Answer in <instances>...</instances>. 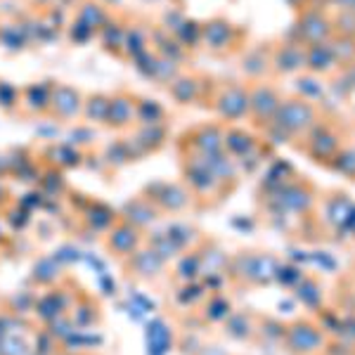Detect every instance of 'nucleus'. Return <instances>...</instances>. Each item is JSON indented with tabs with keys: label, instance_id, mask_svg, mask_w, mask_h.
<instances>
[{
	"label": "nucleus",
	"instance_id": "nucleus-1",
	"mask_svg": "<svg viewBox=\"0 0 355 355\" xmlns=\"http://www.w3.org/2000/svg\"><path fill=\"white\" fill-rule=\"evenodd\" d=\"M324 114L322 105L301 95H284L272 123L261 133L268 145H296Z\"/></svg>",
	"mask_w": 355,
	"mask_h": 355
},
{
	"label": "nucleus",
	"instance_id": "nucleus-2",
	"mask_svg": "<svg viewBox=\"0 0 355 355\" xmlns=\"http://www.w3.org/2000/svg\"><path fill=\"white\" fill-rule=\"evenodd\" d=\"M343 145H348V135H346V130H343L341 121H336L329 114H322L320 121L315 123L294 147L306 154L313 164L322 166V168H329V164L334 162V157L339 154Z\"/></svg>",
	"mask_w": 355,
	"mask_h": 355
},
{
	"label": "nucleus",
	"instance_id": "nucleus-3",
	"mask_svg": "<svg viewBox=\"0 0 355 355\" xmlns=\"http://www.w3.org/2000/svg\"><path fill=\"white\" fill-rule=\"evenodd\" d=\"M249 45V28L225 15H214L202 21V50L211 57H237Z\"/></svg>",
	"mask_w": 355,
	"mask_h": 355
},
{
	"label": "nucleus",
	"instance_id": "nucleus-4",
	"mask_svg": "<svg viewBox=\"0 0 355 355\" xmlns=\"http://www.w3.org/2000/svg\"><path fill=\"white\" fill-rule=\"evenodd\" d=\"M209 112L216 116V121L232 125L244 123L249 114V83L237 78H216L211 90Z\"/></svg>",
	"mask_w": 355,
	"mask_h": 355
},
{
	"label": "nucleus",
	"instance_id": "nucleus-5",
	"mask_svg": "<svg viewBox=\"0 0 355 355\" xmlns=\"http://www.w3.org/2000/svg\"><path fill=\"white\" fill-rule=\"evenodd\" d=\"M180 178L182 185L190 190L192 199H214L234 190L216 175L209 159L202 154H180Z\"/></svg>",
	"mask_w": 355,
	"mask_h": 355
},
{
	"label": "nucleus",
	"instance_id": "nucleus-6",
	"mask_svg": "<svg viewBox=\"0 0 355 355\" xmlns=\"http://www.w3.org/2000/svg\"><path fill=\"white\" fill-rule=\"evenodd\" d=\"M279 261L272 254H261V251H239L237 256L227 259V275L239 284L246 287H266L275 279Z\"/></svg>",
	"mask_w": 355,
	"mask_h": 355
},
{
	"label": "nucleus",
	"instance_id": "nucleus-7",
	"mask_svg": "<svg viewBox=\"0 0 355 355\" xmlns=\"http://www.w3.org/2000/svg\"><path fill=\"white\" fill-rule=\"evenodd\" d=\"M214 83H216L214 76L187 67L178 73L173 81H171V85L166 88V93H168V97L173 100V105H178V107H204V110H209Z\"/></svg>",
	"mask_w": 355,
	"mask_h": 355
},
{
	"label": "nucleus",
	"instance_id": "nucleus-8",
	"mask_svg": "<svg viewBox=\"0 0 355 355\" xmlns=\"http://www.w3.org/2000/svg\"><path fill=\"white\" fill-rule=\"evenodd\" d=\"M270 197V209L277 216H287V214H299L308 216L318 204V192L311 180H303V178H291L284 185H279L277 190L268 192Z\"/></svg>",
	"mask_w": 355,
	"mask_h": 355
},
{
	"label": "nucleus",
	"instance_id": "nucleus-9",
	"mask_svg": "<svg viewBox=\"0 0 355 355\" xmlns=\"http://www.w3.org/2000/svg\"><path fill=\"white\" fill-rule=\"evenodd\" d=\"M282 97L284 93L279 90V85L272 78L249 83V114H246L249 128H254L256 133H263L272 123Z\"/></svg>",
	"mask_w": 355,
	"mask_h": 355
},
{
	"label": "nucleus",
	"instance_id": "nucleus-10",
	"mask_svg": "<svg viewBox=\"0 0 355 355\" xmlns=\"http://www.w3.org/2000/svg\"><path fill=\"white\" fill-rule=\"evenodd\" d=\"M225 123L220 121H204L185 128L175 140L178 154H220L225 152Z\"/></svg>",
	"mask_w": 355,
	"mask_h": 355
},
{
	"label": "nucleus",
	"instance_id": "nucleus-11",
	"mask_svg": "<svg viewBox=\"0 0 355 355\" xmlns=\"http://www.w3.org/2000/svg\"><path fill=\"white\" fill-rule=\"evenodd\" d=\"M282 346L289 355H320L327 346V334L318 322L308 318H299L284 324Z\"/></svg>",
	"mask_w": 355,
	"mask_h": 355
},
{
	"label": "nucleus",
	"instance_id": "nucleus-12",
	"mask_svg": "<svg viewBox=\"0 0 355 355\" xmlns=\"http://www.w3.org/2000/svg\"><path fill=\"white\" fill-rule=\"evenodd\" d=\"M334 36V24H331V10L320 8V5H308L303 12L296 15L291 36L294 41L303 45L327 43Z\"/></svg>",
	"mask_w": 355,
	"mask_h": 355
},
{
	"label": "nucleus",
	"instance_id": "nucleus-13",
	"mask_svg": "<svg viewBox=\"0 0 355 355\" xmlns=\"http://www.w3.org/2000/svg\"><path fill=\"white\" fill-rule=\"evenodd\" d=\"M85 93L78 85H71L67 81H55L53 95H50V110L48 119L62 125H71L81 121Z\"/></svg>",
	"mask_w": 355,
	"mask_h": 355
},
{
	"label": "nucleus",
	"instance_id": "nucleus-14",
	"mask_svg": "<svg viewBox=\"0 0 355 355\" xmlns=\"http://www.w3.org/2000/svg\"><path fill=\"white\" fill-rule=\"evenodd\" d=\"M303 71H306V45L289 36L282 38V41H272V78L299 76Z\"/></svg>",
	"mask_w": 355,
	"mask_h": 355
},
{
	"label": "nucleus",
	"instance_id": "nucleus-15",
	"mask_svg": "<svg viewBox=\"0 0 355 355\" xmlns=\"http://www.w3.org/2000/svg\"><path fill=\"white\" fill-rule=\"evenodd\" d=\"M237 57H239V71H242V76H244L246 83L272 78V73H270L272 41L249 43Z\"/></svg>",
	"mask_w": 355,
	"mask_h": 355
},
{
	"label": "nucleus",
	"instance_id": "nucleus-16",
	"mask_svg": "<svg viewBox=\"0 0 355 355\" xmlns=\"http://www.w3.org/2000/svg\"><path fill=\"white\" fill-rule=\"evenodd\" d=\"M135 107L137 93L130 88H116L110 93V112H107L105 128L114 133H128L135 128Z\"/></svg>",
	"mask_w": 355,
	"mask_h": 355
},
{
	"label": "nucleus",
	"instance_id": "nucleus-17",
	"mask_svg": "<svg viewBox=\"0 0 355 355\" xmlns=\"http://www.w3.org/2000/svg\"><path fill=\"white\" fill-rule=\"evenodd\" d=\"M150 202L157 206L162 214H180L190 206L194 199L190 190L180 182H154V185L147 187L145 194Z\"/></svg>",
	"mask_w": 355,
	"mask_h": 355
},
{
	"label": "nucleus",
	"instance_id": "nucleus-18",
	"mask_svg": "<svg viewBox=\"0 0 355 355\" xmlns=\"http://www.w3.org/2000/svg\"><path fill=\"white\" fill-rule=\"evenodd\" d=\"M55 81H33L28 85H21L19 110L17 116L21 119H48L50 110V95H53Z\"/></svg>",
	"mask_w": 355,
	"mask_h": 355
},
{
	"label": "nucleus",
	"instance_id": "nucleus-19",
	"mask_svg": "<svg viewBox=\"0 0 355 355\" xmlns=\"http://www.w3.org/2000/svg\"><path fill=\"white\" fill-rule=\"evenodd\" d=\"M125 137L130 140L137 159H145L150 154H159L166 145L171 142V125H135L133 130H128Z\"/></svg>",
	"mask_w": 355,
	"mask_h": 355
},
{
	"label": "nucleus",
	"instance_id": "nucleus-20",
	"mask_svg": "<svg viewBox=\"0 0 355 355\" xmlns=\"http://www.w3.org/2000/svg\"><path fill=\"white\" fill-rule=\"evenodd\" d=\"M142 246V232L125 218H116L107 232V249L116 259H128Z\"/></svg>",
	"mask_w": 355,
	"mask_h": 355
},
{
	"label": "nucleus",
	"instance_id": "nucleus-21",
	"mask_svg": "<svg viewBox=\"0 0 355 355\" xmlns=\"http://www.w3.org/2000/svg\"><path fill=\"white\" fill-rule=\"evenodd\" d=\"M152 26L154 21L140 15H128V26H125V41H123V57L121 62H133L137 55L152 48Z\"/></svg>",
	"mask_w": 355,
	"mask_h": 355
},
{
	"label": "nucleus",
	"instance_id": "nucleus-22",
	"mask_svg": "<svg viewBox=\"0 0 355 355\" xmlns=\"http://www.w3.org/2000/svg\"><path fill=\"white\" fill-rule=\"evenodd\" d=\"M223 142H225L227 157L239 162V159L249 157L251 152L259 150L266 140H263L261 133H256L254 128H246L244 123H232V125H225V140Z\"/></svg>",
	"mask_w": 355,
	"mask_h": 355
},
{
	"label": "nucleus",
	"instance_id": "nucleus-23",
	"mask_svg": "<svg viewBox=\"0 0 355 355\" xmlns=\"http://www.w3.org/2000/svg\"><path fill=\"white\" fill-rule=\"evenodd\" d=\"M128 15L130 12H121V10H116V12L112 15V19L102 26L100 33H97V43H100V48L105 50L107 55L116 57V60H121L123 57V41H125V26H128Z\"/></svg>",
	"mask_w": 355,
	"mask_h": 355
},
{
	"label": "nucleus",
	"instance_id": "nucleus-24",
	"mask_svg": "<svg viewBox=\"0 0 355 355\" xmlns=\"http://www.w3.org/2000/svg\"><path fill=\"white\" fill-rule=\"evenodd\" d=\"M306 71L320 78H331L334 73H339V64H336V57L329 41L306 45Z\"/></svg>",
	"mask_w": 355,
	"mask_h": 355
},
{
	"label": "nucleus",
	"instance_id": "nucleus-25",
	"mask_svg": "<svg viewBox=\"0 0 355 355\" xmlns=\"http://www.w3.org/2000/svg\"><path fill=\"white\" fill-rule=\"evenodd\" d=\"M116 12L110 5L100 3V0H76L71 8V17H76L78 21H83L88 28H93L95 33L102 31V26L112 19V15Z\"/></svg>",
	"mask_w": 355,
	"mask_h": 355
},
{
	"label": "nucleus",
	"instance_id": "nucleus-26",
	"mask_svg": "<svg viewBox=\"0 0 355 355\" xmlns=\"http://www.w3.org/2000/svg\"><path fill=\"white\" fill-rule=\"evenodd\" d=\"M125 261H128L130 272H133L135 277H140V279H154L166 266V261L152 249V246H150V249H142V246H140V249H137L133 256H128Z\"/></svg>",
	"mask_w": 355,
	"mask_h": 355
},
{
	"label": "nucleus",
	"instance_id": "nucleus-27",
	"mask_svg": "<svg viewBox=\"0 0 355 355\" xmlns=\"http://www.w3.org/2000/svg\"><path fill=\"white\" fill-rule=\"evenodd\" d=\"M107 112H110V93H105V90L85 93L81 123H88V125H93V128H105Z\"/></svg>",
	"mask_w": 355,
	"mask_h": 355
},
{
	"label": "nucleus",
	"instance_id": "nucleus-28",
	"mask_svg": "<svg viewBox=\"0 0 355 355\" xmlns=\"http://www.w3.org/2000/svg\"><path fill=\"white\" fill-rule=\"evenodd\" d=\"M168 123V110L159 100L137 95L135 107V125H164Z\"/></svg>",
	"mask_w": 355,
	"mask_h": 355
},
{
	"label": "nucleus",
	"instance_id": "nucleus-29",
	"mask_svg": "<svg viewBox=\"0 0 355 355\" xmlns=\"http://www.w3.org/2000/svg\"><path fill=\"white\" fill-rule=\"evenodd\" d=\"M159 216H162V211H159L157 206L145 197V194H137L135 199H130V202L125 204L121 218L133 223L135 227H142V225H147V223L157 220Z\"/></svg>",
	"mask_w": 355,
	"mask_h": 355
},
{
	"label": "nucleus",
	"instance_id": "nucleus-30",
	"mask_svg": "<svg viewBox=\"0 0 355 355\" xmlns=\"http://www.w3.org/2000/svg\"><path fill=\"white\" fill-rule=\"evenodd\" d=\"M324 220L334 227H341L348 220L351 211L355 209V204L348 199L346 192H331L329 197H324Z\"/></svg>",
	"mask_w": 355,
	"mask_h": 355
},
{
	"label": "nucleus",
	"instance_id": "nucleus-31",
	"mask_svg": "<svg viewBox=\"0 0 355 355\" xmlns=\"http://www.w3.org/2000/svg\"><path fill=\"white\" fill-rule=\"evenodd\" d=\"M256 331L259 327L249 313H230V318L225 320V334L234 341H249Z\"/></svg>",
	"mask_w": 355,
	"mask_h": 355
},
{
	"label": "nucleus",
	"instance_id": "nucleus-32",
	"mask_svg": "<svg viewBox=\"0 0 355 355\" xmlns=\"http://www.w3.org/2000/svg\"><path fill=\"white\" fill-rule=\"evenodd\" d=\"M296 83H299V90H296V95L306 97V100L311 102H324V97H327V88H324V78L320 76H313V73L303 71L296 76Z\"/></svg>",
	"mask_w": 355,
	"mask_h": 355
},
{
	"label": "nucleus",
	"instance_id": "nucleus-33",
	"mask_svg": "<svg viewBox=\"0 0 355 355\" xmlns=\"http://www.w3.org/2000/svg\"><path fill=\"white\" fill-rule=\"evenodd\" d=\"M329 45L334 50V57H336V64H339V71L348 69L351 64H355V38H348V36H334L329 38Z\"/></svg>",
	"mask_w": 355,
	"mask_h": 355
},
{
	"label": "nucleus",
	"instance_id": "nucleus-34",
	"mask_svg": "<svg viewBox=\"0 0 355 355\" xmlns=\"http://www.w3.org/2000/svg\"><path fill=\"white\" fill-rule=\"evenodd\" d=\"M296 299H299L308 311H318V308L322 306V289H320V284L315 282L313 277L303 275V279L296 284Z\"/></svg>",
	"mask_w": 355,
	"mask_h": 355
},
{
	"label": "nucleus",
	"instance_id": "nucleus-35",
	"mask_svg": "<svg viewBox=\"0 0 355 355\" xmlns=\"http://www.w3.org/2000/svg\"><path fill=\"white\" fill-rule=\"evenodd\" d=\"M19 97H21V85H15L12 81L0 78V112L8 114V116H17Z\"/></svg>",
	"mask_w": 355,
	"mask_h": 355
},
{
	"label": "nucleus",
	"instance_id": "nucleus-36",
	"mask_svg": "<svg viewBox=\"0 0 355 355\" xmlns=\"http://www.w3.org/2000/svg\"><path fill=\"white\" fill-rule=\"evenodd\" d=\"M329 171L348 178V180H355V145H351V142L343 145L334 157V162L329 164Z\"/></svg>",
	"mask_w": 355,
	"mask_h": 355
},
{
	"label": "nucleus",
	"instance_id": "nucleus-37",
	"mask_svg": "<svg viewBox=\"0 0 355 355\" xmlns=\"http://www.w3.org/2000/svg\"><path fill=\"white\" fill-rule=\"evenodd\" d=\"M64 33H67L69 43H73V45H88L90 41H97V33L93 28L85 26L83 21H78L76 17H69Z\"/></svg>",
	"mask_w": 355,
	"mask_h": 355
},
{
	"label": "nucleus",
	"instance_id": "nucleus-38",
	"mask_svg": "<svg viewBox=\"0 0 355 355\" xmlns=\"http://www.w3.org/2000/svg\"><path fill=\"white\" fill-rule=\"evenodd\" d=\"M331 24L334 33L355 38V10H331Z\"/></svg>",
	"mask_w": 355,
	"mask_h": 355
},
{
	"label": "nucleus",
	"instance_id": "nucleus-39",
	"mask_svg": "<svg viewBox=\"0 0 355 355\" xmlns=\"http://www.w3.org/2000/svg\"><path fill=\"white\" fill-rule=\"evenodd\" d=\"M232 313V306L225 296H214L211 301H206V320L211 322H225Z\"/></svg>",
	"mask_w": 355,
	"mask_h": 355
},
{
	"label": "nucleus",
	"instance_id": "nucleus-40",
	"mask_svg": "<svg viewBox=\"0 0 355 355\" xmlns=\"http://www.w3.org/2000/svg\"><path fill=\"white\" fill-rule=\"evenodd\" d=\"M275 279H277L279 284H284V287H296L303 279V272H301V268H296V266H282V263H279L277 272H275Z\"/></svg>",
	"mask_w": 355,
	"mask_h": 355
},
{
	"label": "nucleus",
	"instance_id": "nucleus-41",
	"mask_svg": "<svg viewBox=\"0 0 355 355\" xmlns=\"http://www.w3.org/2000/svg\"><path fill=\"white\" fill-rule=\"evenodd\" d=\"M331 10H355V0H329Z\"/></svg>",
	"mask_w": 355,
	"mask_h": 355
},
{
	"label": "nucleus",
	"instance_id": "nucleus-42",
	"mask_svg": "<svg viewBox=\"0 0 355 355\" xmlns=\"http://www.w3.org/2000/svg\"><path fill=\"white\" fill-rule=\"evenodd\" d=\"M284 3H287L289 8L294 10L296 15H299V12H303V10L308 8V5H311V0H284Z\"/></svg>",
	"mask_w": 355,
	"mask_h": 355
}]
</instances>
